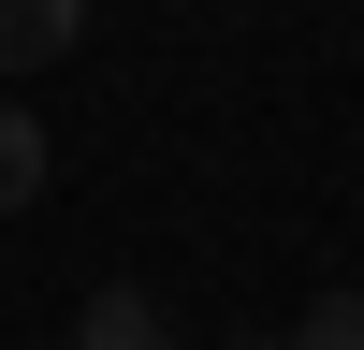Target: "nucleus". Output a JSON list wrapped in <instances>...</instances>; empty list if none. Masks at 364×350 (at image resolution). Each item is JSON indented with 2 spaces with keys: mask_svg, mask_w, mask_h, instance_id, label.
Listing matches in <instances>:
<instances>
[{
  "mask_svg": "<svg viewBox=\"0 0 364 350\" xmlns=\"http://www.w3.org/2000/svg\"><path fill=\"white\" fill-rule=\"evenodd\" d=\"M277 350H364V292H321V307H306V321H291V336H277Z\"/></svg>",
  "mask_w": 364,
  "mask_h": 350,
  "instance_id": "obj_4",
  "label": "nucleus"
},
{
  "mask_svg": "<svg viewBox=\"0 0 364 350\" xmlns=\"http://www.w3.org/2000/svg\"><path fill=\"white\" fill-rule=\"evenodd\" d=\"M219 350H277V336H219Z\"/></svg>",
  "mask_w": 364,
  "mask_h": 350,
  "instance_id": "obj_5",
  "label": "nucleus"
},
{
  "mask_svg": "<svg viewBox=\"0 0 364 350\" xmlns=\"http://www.w3.org/2000/svg\"><path fill=\"white\" fill-rule=\"evenodd\" d=\"M15 204H44V117L0 102V219H15Z\"/></svg>",
  "mask_w": 364,
  "mask_h": 350,
  "instance_id": "obj_3",
  "label": "nucleus"
},
{
  "mask_svg": "<svg viewBox=\"0 0 364 350\" xmlns=\"http://www.w3.org/2000/svg\"><path fill=\"white\" fill-rule=\"evenodd\" d=\"M73 350H175V321H161V292L102 277V292H87V321H73Z\"/></svg>",
  "mask_w": 364,
  "mask_h": 350,
  "instance_id": "obj_2",
  "label": "nucleus"
},
{
  "mask_svg": "<svg viewBox=\"0 0 364 350\" xmlns=\"http://www.w3.org/2000/svg\"><path fill=\"white\" fill-rule=\"evenodd\" d=\"M87 44V0H0V73H58Z\"/></svg>",
  "mask_w": 364,
  "mask_h": 350,
  "instance_id": "obj_1",
  "label": "nucleus"
}]
</instances>
